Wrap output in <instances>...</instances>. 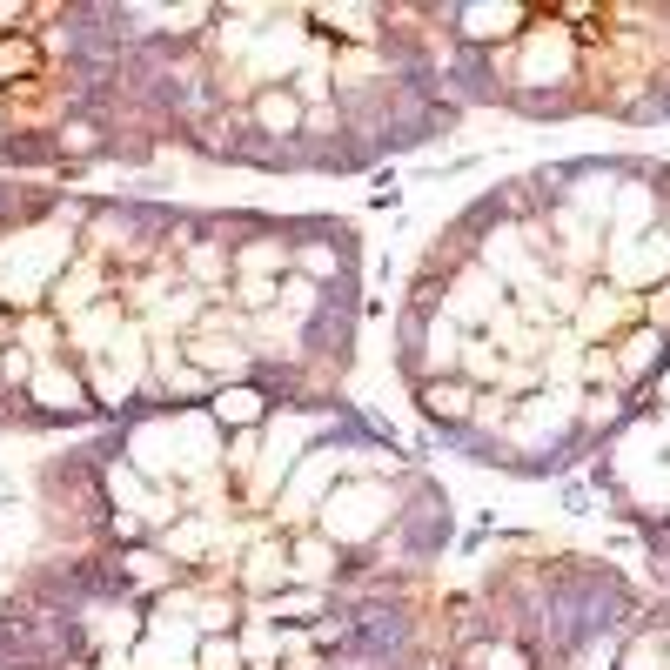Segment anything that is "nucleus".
Wrapping results in <instances>:
<instances>
[{"instance_id":"13","label":"nucleus","mask_w":670,"mask_h":670,"mask_svg":"<svg viewBox=\"0 0 670 670\" xmlns=\"http://www.w3.org/2000/svg\"><path fill=\"white\" fill-rule=\"evenodd\" d=\"M7 21H21V7H0V27H7Z\"/></svg>"},{"instance_id":"6","label":"nucleus","mask_w":670,"mask_h":670,"mask_svg":"<svg viewBox=\"0 0 670 670\" xmlns=\"http://www.w3.org/2000/svg\"><path fill=\"white\" fill-rule=\"evenodd\" d=\"M523 21L516 7H469V34H510Z\"/></svg>"},{"instance_id":"7","label":"nucleus","mask_w":670,"mask_h":670,"mask_svg":"<svg viewBox=\"0 0 670 670\" xmlns=\"http://www.w3.org/2000/svg\"><path fill=\"white\" fill-rule=\"evenodd\" d=\"M429 362H436V369H449V362H456V329H449V322H436V329H429Z\"/></svg>"},{"instance_id":"5","label":"nucleus","mask_w":670,"mask_h":670,"mask_svg":"<svg viewBox=\"0 0 670 670\" xmlns=\"http://www.w3.org/2000/svg\"><path fill=\"white\" fill-rule=\"evenodd\" d=\"M255 114H262L268 134H295V121H302V108H295L289 94H262V108H255Z\"/></svg>"},{"instance_id":"11","label":"nucleus","mask_w":670,"mask_h":670,"mask_svg":"<svg viewBox=\"0 0 670 670\" xmlns=\"http://www.w3.org/2000/svg\"><path fill=\"white\" fill-rule=\"evenodd\" d=\"M242 262H248V268H275V262H282V248H275V242H262V248H248Z\"/></svg>"},{"instance_id":"12","label":"nucleus","mask_w":670,"mask_h":670,"mask_svg":"<svg viewBox=\"0 0 670 670\" xmlns=\"http://www.w3.org/2000/svg\"><path fill=\"white\" fill-rule=\"evenodd\" d=\"M322 88H329V74H322V67H302V94H309V101H315V94H322Z\"/></svg>"},{"instance_id":"10","label":"nucleus","mask_w":670,"mask_h":670,"mask_svg":"<svg viewBox=\"0 0 670 670\" xmlns=\"http://www.w3.org/2000/svg\"><path fill=\"white\" fill-rule=\"evenodd\" d=\"M476 670H523V657H516V650H483Z\"/></svg>"},{"instance_id":"8","label":"nucleus","mask_w":670,"mask_h":670,"mask_svg":"<svg viewBox=\"0 0 670 670\" xmlns=\"http://www.w3.org/2000/svg\"><path fill=\"white\" fill-rule=\"evenodd\" d=\"M429 409H436V416H463L469 396H463V389H443V382H436V389H429Z\"/></svg>"},{"instance_id":"9","label":"nucleus","mask_w":670,"mask_h":670,"mask_svg":"<svg viewBox=\"0 0 670 670\" xmlns=\"http://www.w3.org/2000/svg\"><path fill=\"white\" fill-rule=\"evenodd\" d=\"M201 664H208V670H242V650H235V644H208V650H201Z\"/></svg>"},{"instance_id":"1","label":"nucleus","mask_w":670,"mask_h":670,"mask_svg":"<svg viewBox=\"0 0 670 670\" xmlns=\"http://www.w3.org/2000/svg\"><path fill=\"white\" fill-rule=\"evenodd\" d=\"M376 510H382V490H335L329 496V536L376 530Z\"/></svg>"},{"instance_id":"3","label":"nucleus","mask_w":670,"mask_h":670,"mask_svg":"<svg viewBox=\"0 0 670 670\" xmlns=\"http://www.w3.org/2000/svg\"><path fill=\"white\" fill-rule=\"evenodd\" d=\"M34 396H41L47 409H81V382L61 376V369H41V376H34Z\"/></svg>"},{"instance_id":"2","label":"nucleus","mask_w":670,"mask_h":670,"mask_svg":"<svg viewBox=\"0 0 670 670\" xmlns=\"http://www.w3.org/2000/svg\"><path fill=\"white\" fill-rule=\"evenodd\" d=\"M570 67V47H563V34H550V27H536L530 41V61H523V81H543V74H563Z\"/></svg>"},{"instance_id":"4","label":"nucleus","mask_w":670,"mask_h":670,"mask_svg":"<svg viewBox=\"0 0 670 670\" xmlns=\"http://www.w3.org/2000/svg\"><path fill=\"white\" fill-rule=\"evenodd\" d=\"M215 416H222V423H255V416H262V396H255V389H222V396H215Z\"/></svg>"}]
</instances>
